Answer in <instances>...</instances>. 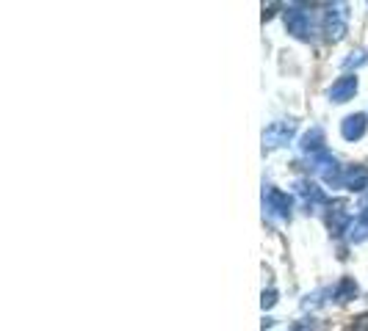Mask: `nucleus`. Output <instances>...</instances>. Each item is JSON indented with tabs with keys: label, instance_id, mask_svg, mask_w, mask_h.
<instances>
[]
</instances>
